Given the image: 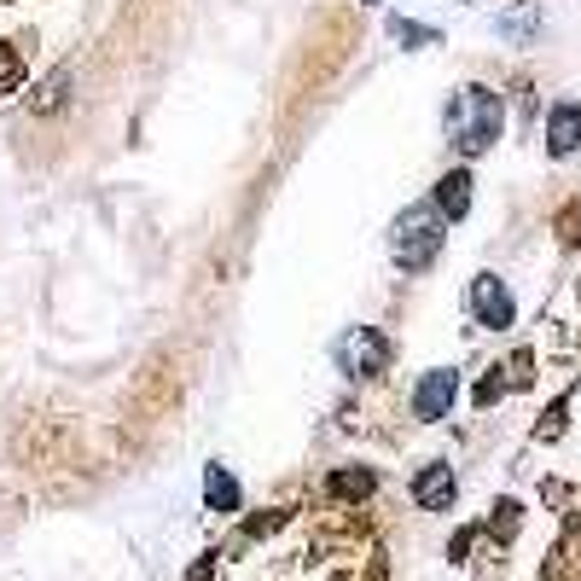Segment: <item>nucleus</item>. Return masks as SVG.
Instances as JSON below:
<instances>
[{"label":"nucleus","mask_w":581,"mask_h":581,"mask_svg":"<svg viewBox=\"0 0 581 581\" xmlns=\"http://www.w3.org/2000/svg\"><path fill=\"white\" fill-rule=\"evenodd\" d=\"M448 140L466 151V158H483V151L500 140V123H506V106H500V94H489V88H459L454 99H448Z\"/></svg>","instance_id":"obj_1"},{"label":"nucleus","mask_w":581,"mask_h":581,"mask_svg":"<svg viewBox=\"0 0 581 581\" xmlns=\"http://www.w3.org/2000/svg\"><path fill=\"white\" fill-rule=\"evenodd\" d=\"M436 250H442V210L436 203H407L396 215V227H390V256L407 273H424L436 262Z\"/></svg>","instance_id":"obj_2"},{"label":"nucleus","mask_w":581,"mask_h":581,"mask_svg":"<svg viewBox=\"0 0 581 581\" xmlns=\"http://www.w3.org/2000/svg\"><path fill=\"white\" fill-rule=\"evenodd\" d=\"M384 361H390L384 332H372V326H349L344 337H337V367H344L349 379H372V372H384Z\"/></svg>","instance_id":"obj_3"},{"label":"nucleus","mask_w":581,"mask_h":581,"mask_svg":"<svg viewBox=\"0 0 581 581\" xmlns=\"http://www.w3.org/2000/svg\"><path fill=\"white\" fill-rule=\"evenodd\" d=\"M471 314L483 320L489 332H506L511 320H518V302H511V290L500 273H477L471 280Z\"/></svg>","instance_id":"obj_4"},{"label":"nucleus","mask_w":581,"mask_h":581,"mask_svg":"<svg viewBox=\"0 0 581 581\" xmlns=\"http://www.w3.org/2000/svg\"><path fill=\"white\" fill-rule=\"evenodd\" d=\"M454 396H459V372L436 367V372H424L419 390H413V413H419V419H448Z\"/></svg>","instance_id":"obj_5"},{"label":"nucleus","mask_w":581,"mask_h":581,"mask_svg":"<svg viewBox=\"0 0 581 581\" xmlns=\"http://www.w3.org/2000/svg\"><path fill=\"white\" fill-rule=\"evenodd\" d=\"M546 151H553V158L581 151V106H576V99H564V106L546 111Z\"/></svg>","instance_id":"obj_6"},{"label":"nucleus","mask_w":581,"mask_h":581,"mask_svg":"<svg viewBox=\"0 0 581 581\" xmlns=\"http://www.w3.org/2000/svg\"><path fill=\"white\" fill-rule=\"evenodd\" d=\"M454 494H459L454 466H424V471L413 477V500H419L424 511H448V506H454Z\"/></svg>","instance_id":"obj_7"},{"label":"nucleus","mask_w":581,"mask_h":581,"mask_svg":"<svg viewBox=\"0 0 581 581\" xmlns=\"http://www.w3.org/2000/svg\"><path fill=\"white\" fill-rule=\"evenodd\" d=\"M436 210H442V221H459L471 210V169H448V175L436 181Z\"/></svg>","instance_id":"obj_8"},{"label":"nucleus","mask_w":581,"mask_h":581,"mask_svg":"<svg viewBox=\"0 0 581 581\" xmlns=\"http://www.w3.org/2000/svg\"><path fill=\"white\" fill-rule=\"evenodd\" d=\"M203 500H210L215 511H238V483L221 466H210L203 471Z\"/></svg>","instance_id":"obj_9"},{"label":"nucleus","mask_w":581,"mask_h":581,"mask_svg":"<svg viewBox=\"0 0 581 581\" xmlns=\"http://www.w3.org/2000/svg\"><path fill=\"white\" fill-rule=\"evenodd\" d=\"M372 483H379L372 471H344V477H332L337 494H372Z\"/></svg>","instance_id":"obj_10"},{"label":"nucleus","mask_w":581,"mask_h":581,"mask_svg":"<svg viewBox=\"0 0 581 581\" xmlns=\"http://www.w3.org/2000/svg\"><path fill=\"white\" fill-rule=\"evenodd\" d=\"M390 29H396V41H436V29H424V24H407V18H396Z\"/></svg>","instance_id":"obj_11"}]
</instances>
